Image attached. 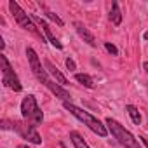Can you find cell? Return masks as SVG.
<instances>
[{"label":"cell","mask_w":148,"mask_h":148,"mask_svg":"<svg viewBox=\"0 0 148 148\" xmlns=\"http://www.w3.org/2000/svg\"><path fill=\"white\" fill-rule=\"evenodd\" d=\"M71 115H75L79 120H82V122H86V125H89V129L91 131H94L96 134H99V136H106L108 134V131H106V127L96 119V117H92L89 112H84L82 108H79V106H75V105H71V103H68V101H64V105H63Z\"/></svg>","instance_id":"cell-1"},{"label":"cell","mask_w":148,"mask_h":148,"mask_svg":"<svg viewBox=\"0 0 148 148\" xmlns=\"http://www.w3.org/2000/svg\"><path fill=\"white\" fill-rule=\"evenodd\" d=\"M106 125L110 127V131H112V134H113V138L124 146V148H141V145L138 143V139L129 132V131H125L117 120H113V119H106Z\"/></svg>","instance_id":"cell-2"},{"label":"cell","mask_w":148,"mask_h":148,"mask_svg":"<svg viewBox=\"0 0 148 148\" xmlns=\"http://www.w3.org/2000/svg\"><path fill=\"white\" fill-rule=\"evenodd\" d=\"M21 113H23V117H25L28 122H32L33 125H38V124H42V120H44V115H42V112H40V108H38V105H37V99H35V96H32V94L23 99V103H21Z\"/></svg>","instance_id":"cell-3"},{"label":"cell","mask_w":148,"mask_h":148,"mask_svg":"<svg viewBox=\"0 0 148 148\" xmlns=\"http://www.w3.org/2000/svg\"><path fill=\"white\" fill-rule=\"evenodd\" d=\"M9 9H11V12H12V16H14V19L18 21V25L21 26V28H25V30H28V32H32V33H35V35H38L42 40H44V35L35 28V25H33V21H32V18L19 7V4L18 2H14V0H11L9 2Z\"/></svg>","instance_id":"cell-4"},{"label":"cell","mask_w":148,"mask_h":148,"mask_svg":"<svg viewBox=\"0 0 148 148\" xmlns=\"http://www.w3.org/2000/svg\"><path fill=\"white\" fill-rule=\"evenodd\" d=\"M0 64H2V84H4L5 87H11L12 91L19 92V91H21V82H19L18 75L14 73L11 63L7 61V58H5L4 54H0Z\"/></svg>","instance_id":"cell-5"},{"label":"cell","mask_w":148,"mask_h":148,"mask_svg":"<svg viewBox=\"0 0 148 148\" xmlns=\"http://www.w3.org/2000/svg\"><path fill=\"white\" fill-rule=\"evenodd\" d=\"M14 127H16V131H18L25 139H28L30 143H33V145H40V143H42V138H40V134L37 132V129H35V125H33V124L16 122V124H14Z\"/></svg>","instance_id":"cell-6"},{"label":"cell","mask_w":148,"mask_h":148,"mask_svg":"<svg viewBox=\"0 0 148 148\" xmlns=\"http://www.w3.org/2000/svg\"><path fill=\"white\" fill-rule=\"evenodd\" d=\"M26 56H28V61H30V66H32V71H33V75L38 79V82H45L47 80V73H45V70L42 68V64H40V59H38V56H37V52L32 49V47H28L26 49Z\"/></svg>","instance_id":"cell-7"},{"label":"cell","mask_w":148,"mask_h":148,"mask_svg":"<svg viewBox=\"0 0 148 148\" xmlns=\"http://www.w3.org/2000/svg\"><path fill=\"white\" fill-rule=\"evenodd\" d=\"M33 21H37V23H38V25H40V26L44 28V33H45L47 40H49V42H51V44H52V45H54L56 49H63L61 42H59V40H58V38H56V37L52 35V30H51V26H49V25H47L45 21H42V19H40V18H37V16H33Z\"/></svg>","instance_id":"cell-8"},{"label":"cell","mask_w":148,"mask_h":148,"mask_svg":"<svg viewBox=\"0 0 148 148\" xmlns=\"http://www.w3.org/2000/svg\"><path fill=\"white\" fill-rule=\"evenodd\" d=\"M44 86H45V87H47V89L54 94V96H58V98H61V99H64V101H68V99H70V92H68V91H64L61 86H58V84L51 82L49 79L44 82Z\"/></svg>","instance_id":"cell-9"},{"label":"cell","mask_w":148,"mask_h":148,"mask_svg":"<svg viewBox=\"0 0 148 148\" xmlns=\"http://www.w3.org/2000/svg\"><path fill=\"white\" fill-rule=\"evenodd\" d=\"M75 30H77V33L80 35V38H84V42H87V44H89V45H92V47L96 45V38H94V35H92V33H91L84 25H82V23H79V21H77V23H75Z\"/></svg>","instance_id":"cell-10"},{"label":"cell","mask_w":148,"mask_h":148,"mask_svg":"<svg viewBox=\"0 0 148 148\" xmlns=\"http://www.w3.org/2000/svg\"><path fill=\"white\" fill-rule=\"evenodd\" d=\"M45 66H47V70L51 71V75L56 79V82H58V84H63V86H64V84H68L66 77L63 75V73H61V71H59V70H58V68H56L51 61H45Z\"/></svg>","instance_id":"cell-11"},{"label":"cell","mask_w":148,"mask_h":148,"mask_svg":"<svg viewBox=\"0 0 148 148\" xmlns=\"http://www.w3.org/2000/svg\"><path fill=\"white\" fill-rule=\"evenodd\" d=\"M110 21L113 25H120L122 23V12H120V7H119V2H113L112 4V11H110Z\"/></svg>","instance_id":"cell-12"},{"label":"cell","mask_w":148,"mask_h":148,"mask_svg":"<svg viewBox=\"0 0 148 148\" xmlns=\"http://www.w3.org/2000/svg\"><path fill=\"white\" fill-rule=\"evenodd\" d=\"M75 80H77L79 84H82L84 87H89V89L94 87V80L87 75V73H77V75H75Z\"/></svg>","instance_id":"cell-13"},{"label":"cell","mask_w":148,"mask_h":148,"mask_svg":"<svg viewBox=\"0 0 148 148\" xmlns=\"http://www.w3.org/2000/svg\"><path fill=\"white\" fill-rule=\"evenodd\" d=\"M70 138H71V143H73V146L75 148H89V145L84 141V138L79 134V132H70Z\"/></svg>","instance_id":"cell-14"},{"label":"cell","mask_w":148,"mask_h":148,"mask_svg":"<svg viewBox=\"0 0 148 148\" xmlns=\"http://www.w3.org/2000/svg\"><path fill=\"white\" fill-rule=\"evenodd\" d=\"M125 110H127V113H129L131 120H132L136 125H139V124H141V115H139L138 108H136V106H132V105H127V106H125Z\"/></svg>","instance_id":"cell-15"},{"label":"cell","mask_w":148,"mask_h":148,"mask_svg":"<svg viewBox=\"0 0 148 148\" xmlns=\"http://www.w3.org/2000/svg\"><path fill=\"white\" fill-rule=\"evenodd\" d=\"M105 47H106V51H108L110 54H113V56H117V54H119V51H117V47H115L113 44H110V42H106V44H105Z\"/></svg>","instance_id":"cell-16"},{"label":"cell","mask_w":148,"mask_h":148,"mask_svg":"<svg viewBox=\"0 0 148 148\" xmlns=\"http://www.w3.org/2000/svg\"><path fill=\"white\" fill-rule=\"evenodd\" d=\"M47 16H49V18H51L52 21H56V23H58L59 26H63V25H64V23H63V19H61V18H58V16H56L54 12H47Z\"/></svg>","instance_id":"cell-17"},{"label":"cell","mask_w":148,"mask_h":148,"mask_svg":"<svg viewBox=\"0 0 148 148\" xmlns=\"http://www.w3.org/2000/svg\"><path fill=\"white\" fill-rule=\"evenodd\" d=\"M66 68H68V70H75V68H77V66H75V61L68 58V59H66Z\"/></svg>","instance_id":"cell-18"},{"label":"cell","mask_w":148,"mask_h":148,"mask_svg":"<svg viewBox=\"0 0 148 148\" xmlns=\"http://www.w3.org/2000/svg\"><path fill=\"white\" fill-rule=\"evenodd\" d=\"M139 139H141V143H143V145H145V146H146V148H148V141H146V139H145V138H139Z\"/></svg>","instance_id":"cell-19"},{"label":"cell","mask_w":148,"mask_h":148,"mask_svg":"<svg viewBox=\"0 0 148 148\" xmlns=\"http://www.w3.org/2000/svg\"><path fill=\"white\" fill-rule=\"evenodd\" d=\"M143 68L146 70V73H148V61H145V64H143Z\"/></svg>","instance_id":"cell-20"},{"label":"cell","mask_w":148,"mask_h":148,"mask_svg":"<svg viewBox=\"0 0 148 148\" xmlns=\"http://www.w3.org/2000/svg\"><path fill=\"white\" fill-rule=\"evenodd\" d=\"M143 37H145V40H148V32H145V35H143Z\"/></svg>","instance_id":"cell-21"},{"label":"cell","mask_w":148,"mask_h":148,"mask_svg":"<svg viewBox=\"0 0 148 148\" xmlns=\"http://www.w3.org/2000/svg\"><path fill=\"white\" fill-rule=\"evenodd\" d=\"M19 148H28V146H19Z\"/></svg>","instance_id":"cell-22"}]
</instances>
